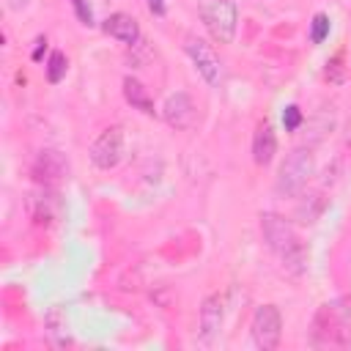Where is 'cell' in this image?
I'll return each mask as SVG.
<instances>
[{"label":"cell","mask_w":351,"mask_h":351,"mask_svg":"<svg viewBox=\"0 0 351 351\" xmlns=\"http://www.w3.org/2000/svg\"><path fill=\"white\" fill-rule=\"evenodd\" d=\"M261 230L263 239L269 244V250L282 261V266L293 274H302L307 266V250L302 244V239L296 236L293 225L288 219H282L280 214H261Z\"/></svg>","instance_id":"cell-1"},{"label":"cell","mask_w":351,"mask_h":351,"mask_svg":"<svg viewBox=\"0 0 351 351\" xmlns=\"http://www.w3.org/2000/svg\"><path fill=\"white\" fill-rule=\"evenodd\" d=\"M313 170H315L313 151H310V148H293V151L282 159V165H280V173H277V181H274L277 195H282V197H296V195H302V189L307 186Z\"/></svg>","instance_id":"cell-2"},{"label":"cell","mask_w":351,"mask_h":351,"mask_svg":"<svg viewBox=\"0 0 351 351\" xmlns=\"http://www.w3.org/2000/svg\"><path fill=\"white\" fill-rule=\"evenodd\" d=\"M200 19L217 44H230L239 27V8L233 0H203Z\"/></svg>","instance_id":"cell-3"},{"label":"cell","mask_w":351,"mask_h":351,"mask_svg":"<svg viewBox=\"0 0 351 351\" xmlns=\"http://www.w3.org/2000/svg\"><path fill=\"white\" fill-rule=\"evenodd\" d=\"M252 340L258 348L263 351H271L280 346V337H282V315L274 304H261L252 315Z\"/></svg>","instance_id":"cell-4"},{"label":"cell","mask_w":351,"mask_h":351,"mask_svg":"<svg viewBox=\"0 0 351 351\" xmlns=\"http://www.w3.org/2000/svg\"><path fill=\"white\" fill-rule=\"evenodd\" d=\"M123 145H126L123 129H121V126H107V129L96 137V143L90 145V159H93V165H96L99 170H112V167L123 159Z\"/></svg>","instance_id":"cell-5"},{"label":"cell","mask_w":351,"mask_h":351,"mask_svg":"<svg viewBox=\"0 0 351 351\" xmlns=\"http://www.w3.org/2000/svg\"><path fill=\"white\" fill-rule=\"evenodd\" d=\"M186 55L192 58L195 69L200 71V77L208 82V85H219L222 80V66H219V58L214 55V49L203 41V38H195V36H186V44H184Z\"/></svg>","instance_id":"cell-6"},{"label":"cell","mask_w":351,"mask_h":351,"mask_svg":"<svg viewBox=\"0 0 351 351\" xmlns=\"http://www.w3.org/2000/svg\"><path fill=\"white\" fill-rule=\"evenodd\" d=\"M162 118L167 121V126L178 129V132L189 129L195 123V104H192V99L184 90L170 93L165 99V104H162Z\"/></svg>","instance_id":"cell-7"},{"label":"cell","mask_w":351,"mask_h":351,"mask_svg":"<svg viewBox=\"0 0 351 351\" xmlns=\"http://www.w3.org/2000/svg\"><path fill=\"white\" fill-rule=\"evenodd\" d=\"M222 318H225V296L222 293H211L203 307H200V337L206 343H211L222 326Z\"/></svg>","instance_id":"cell-8"},{"label":"cell","mask_w":351,"mask_h":351,"mask_svg":"<svg viewBox=\"0 0 351 351\" xmlns=\"http://www.w3.org/2000/svg\"><path fill=\"white\" fill-rule=\"evenodd\" d=\"M101 30H104L107 36H112V38H118V41L129 44V47H132V44H137V38H140V25H137V19H134V16H129V14H123V11L110 14V16L104 19Z\"/></svg>","instance_id":"cell-9"},{"label":"cell","mask_w":351,"mask_h":351,"mask_svg":"<svg viewBox=\"0 0 351 351\" xmlns=\"http://www.w3.org/2000/svg\"><path fill=\"white\" fill-rule=\"evenodd\" d=\"M274 154H277V134H274L271 123L263 121V123H258L255 137H252V159H255V165L266 167L274 159Z\"/></svg>","instance_id":"cell-10"},{"label":"cell","mask_w":351,"mask_h":351,"mask_svg":"<svg viewBox=\"0 0 351 351\" xmlns=\"http://www.w3.org/2000/svg\"><path fill=\"white\" fill-rule=\"evenodd\" d=\"M66 170H69V165H66V159H63L58 151H41L38 159H36V165H33L36 181H44V184L58 181Z\"/></svg>","instance_id":"cell-11"},{"label":"cell","mask_w":351,"mask_h":351,"mask_svg":"<svg viewBox=\"0 0 351 351\" xmlns=\"http://www.w3.org/2000/svg\"><path fill=\"white\" fill-rule=\"evenodd\" d=\"M123 96H126V101H129L134 110H140V112H145V115H154V112H156V110H154V99H151L148 88H145L140 80L126 77V80H123Z\"/></svg>","instance_id":"cell-12"},{"label":"cell","mask_w":351,"mask_h":351,"mask_svg":"<svg viewBox=\"0 0 351 351\" xmlns=\"http://www.w3.org/2000/svg\"><path fill=\"white\" fill-rule=\"evenodd\" d=\"M58 211H60V200H58L55 192H47V189H44V192H38V195L30 197V214H33V219H36L38 225L49 222Z\"/></svg>","instance_id":"cell-13"},{"label":"cell","mask_w":351,"mask_h":351,"mask_svg":"<svg viewBox=\"0 0 351 351\" xmlns=\"http://www.w3.org/2000/svg\"><path fill=\"white\" fill-rule=\"evenodd\" d=\"M321 211H324V197H321L318 192H307V195L299 197L293 217H296L302 225H310V222H315V219L321 217Z\"/></svg>","instance_id":"cell-14"},{"label":"cell","mask_w":351,"mask_h":351,"mask_svg":"<svg viewBox=\"0 0 351 351\" xmlns=\"http://www.w3.org/2000/svg\"><path fill=\"white\" fill-rule=\"evenodd\" d=\"M66 69H69V60H66V55L55 49V52L49 55V60H47V80H49L52 85H58V82L66 77Z\"/></svg>","instance_id":"cell-15"},{"label":"cell","mask_w":351,"mask_h":351,"mask_svg":"<svg viewBox=\"0 0 351 351\" xmlns=\"http://www.w3.org/2000/svg\"><path fill=\"white\" fill-rule=\"evenodd\" d=\"M329 16L326 14H315L313 22H310V41L313 44H324V38L329 36Z\"/></svg>","instance_id":"cell-16"},{"label":"cell","mask_w":351,"mask_h":351,"mask_svg":"<svg viewBox=\"0 0 351 351\" xmlns=\"http://www.w3.org/2000/svg\"><path fill=\"white\" fill-rule=\"evenodd\" d=\"M282 126H285V132H296L302 126V110L296 104H288L282 110Z\"/></svg>","instance_id":"cell-17"},{"label":"cell","mask_w":351,"mask_h":351,"mask_svg":"<svg viewBox=\"0 0 351 351\" xmlns=\"http://www.w3.org/2000/svg\"><path fill=\"white\" fill-rule=\"evenodd\" d=\"M74 11H77V16H80L82 25H93V14H90L88 0H74Z\"/></svg>","instance_id":"cell-18"},{"label":"cell","mask_w":351,"mask_h":351,"mask_svg":"<svg viewBox=\"0 0 351 351\" xmlns=\"http://www.w3.org/2000/svg\"><path fill=\"white\" fill-rule=\"evenodd\" d=\"M145 3H148V11L151 14H156V16L165 14V0H145Z\"/></svg>","instance_id":"cell-19"},{"label":"cell","mask_w":351,"mask_h":351,"mask_svg":"<svg viewBox=\"0 0 351 351\" xmlns=\"http://www.w3.org/2000/svg\"><path fill=\"white\" fill-rule=\"evenodd\" d=\"M44 49H47V38H38V41H36V49H33V60H41Z\"/></svg>","instance_id":"cell-20"},{"label":"cell","mask_w":351,"mask_h":351,"mask_svg":"<svg viewBox=\"0 0 351 351\" xmlns=\"http://www.w3.org/2000/svg\"><path fill=\"white\" fill-rule=\"evenodd\" d=\"M5 3H8L11 11H22V8L27 5V0H5Z\"/></svg>","instance_id":"cell-21"},{"label":"cell","mask_w":351,"mask_h":351,"mask_svg":"<svg viewBox=\"0 0 351 351\" xmlns=\"http://www.w3.org/2000/svg\"><path fill=\"white\" fill-rule=\"evenodd\" d=\"M346 143L351 145V118H348V123H346Z\"/></svg>","instance_id":"cell-22"}]
</instances>
